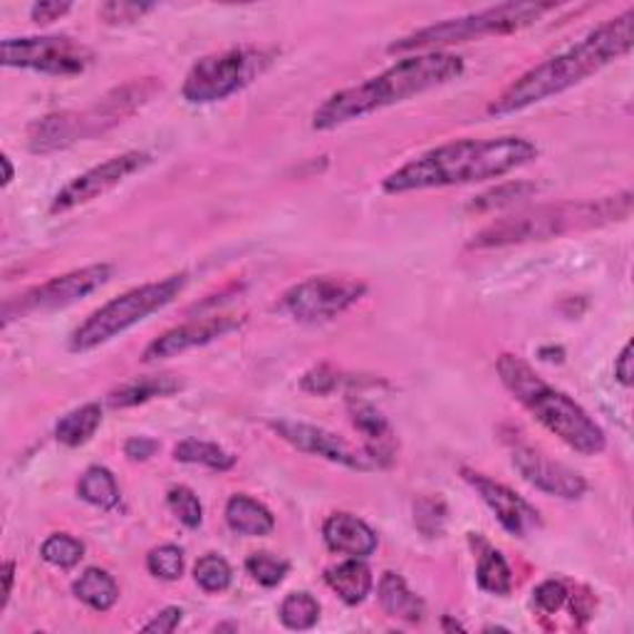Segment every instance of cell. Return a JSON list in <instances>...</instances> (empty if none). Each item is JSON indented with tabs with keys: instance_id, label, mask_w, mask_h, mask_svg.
<instances>
[{
	"instance_id": "obj_33",
	"label": "cell",
	"mask_w": 634,
	"mask_h": 634,
	"mask_svg": "<svg viewBox=\"0 0 634 634\" xmlns=\"http://www.w3.org/2000/svg\"><path fill=\"white\" fill-rule=\"evenodd\" d=\"M245 571H249L255 583H261L263 587H275L285 580L290 563L273 553H253L249 561H245Z\"/></svg>"
},
{
	"instance_id": "obj_4",
	"label": "cell",
	"mask_w": 634,
	"mask_h": 634,
	"mask_svg": "<svg viewBox=\"0 0 634 634\" xmlns=\"http://www.w3.org/2000/svg\"><path fill=\"white\" fill-rule=\"evenodd\" d=\"M496 370L503 386L539 419L547 432H553L577 454H603L607 446L603 426L565 392L541 380L529 362L515 358V354H501Z\"/></svg>"
},
{
	"instance_id": "obj_19",
	"label": "cell",
	"mask_w": 634,
	"mask_h": 634,
	"mask_svg": "<svg viewBox=\"0 0 634 634\" xmlns=\"http://www.w3.org/2000/svg\"><path fill=\"white\" fill-rule=\"evenodd\" d=\"M348 412L352 424L364 436V451L374 459L378 469H386L394 459V432L382 412L374 410L372 404L362 400H350Z\"/></svg>"
},
{
	"instance_id": "obj_42",
	"label": "cell",
	"mask_w": 634,
	"mask_h": 634,
	"mask_svg": "<svg viewBox=\"0 0 634 634\" xmlns=\"http://www.w3.org/2000/svg\"><path fill=\"white\" fill-rule=\"evenodd\" d=\"M72 8V3H36L30 8V18L36 20V23H52V20L62 18L68 10Z\"/></svg>"
},
{
	"instance_id": "obj_14",
	"label": "cell",
	"mask_w": 634,
	"mask_h": 634,
	"mask_svg": "<svg viewBox=\"0 0 634 634\" xmlns=\"http://www.w3.org/2000/svg\"><path fill=\"white\" fill-rule=\"evenodd\" d=\"M271 429L283 439V442L295 446L298 451H303V454H313L325 461H332V464L348 466L354 471L378 469V464H374V459L368 454V451L352 449L345 439L328 432V429L322 426L290 422V419H275V422H271Z\"/></svg>"
},
{
	"instance_id": "obj_28",
	"label": "cell",
	"mask_w": 634,
	"mask_h": 634,
	"mask_svg": "<svg viewBox=\"0 0 634 634\" xmlns=\"http://www.w3.org/2000/svg\"><path fill=\"white\" fill-rule=\"evenodd\" d=\"M479 587L491 595H509L513 590V573L501 551H486L476 567Z\"/></svg>"
},
{
	"instance_id": "obj_8",
	"label": "cell",
	"mask_w": 634,
	"mask_h": 634,
	"mask_svg": "<svg viewBox=\"0 0 634 634\" xmlns=\"http://www.w3.org/2000/svg\"><path fill=\"white\" fill-rule=\"evenodd\" d=\"M187 288V273L169 275L159 283H147L127 290L124 295L110 300L100 310L82 322V325L72 332L70 350L72 352H90L107 342L122 335L129 328L139 325L149 315L159 313L161 308L174 303L181 290Z\"/></svg>"
},
{
	"instance_id": "obj_46",
	"label": "cell",
	"mask_w": 634,
	"mask_h": 634,
	"mask_svg": "<svg viewBox=\"0 0 634 634\" xmlns=\"http://www.w3.org/2000/svg\"><path fill=\"white\" fill-rule=\"evenodd\" d=\"M444 627H446V630H464V627L459 625V622H451V620H446V622H444Z\"/></svg>"
},
{
	"instance_id": "obj_39",
	"label": "cell",
	"mask_w": 634,
	"mask_h": 634,
	"mask_svg": "<svg viewBox=\"0 0 634 634\" xmlns=\"http://www.w3.org/2000/svg\"><path fill=\"white\" fill-rule=\"evenodd\" d=\"M345 380L338 370H332L330 364H320V368L315 370H310L303 380H300V386H303L305 392L310 394H330V392H335L340 382Z\"/></svg>"
},
{
	"instance_id": "obj_16",
	"label": "cell",
	"mask_w": 634,
	"mask_h": 634,
	"mask_svg": "<svg viewBox=\"0 0 634 634\" xmlns=\"http://www.w3.org/2000/svg\"><path fill=\"white\" fill-rule=\"evenodd\" d=\"M513 466L519 474L543 493H551V496L565 499V501H577L585 496L587 481L573 471L571 466L557 464V461L547 459L541 451H535L531 446H515L513 449Z\"/></svg>"
},
{
	"instance_id": "obj_24",
	"label": "cell",
	"mask_w": 634,
	"mask_h": 634,
	"mask_svg": "<svg viewBox=\"0 0 634 634\" xmlns=\"http://www.w3.org/2000/svg\"><path fill=\"white\" fill-rule=\"evenodd\" d=\"M74 597L97 612H107L117 605L120 600V585L117 580L102 571V567H88L72 585Z\"/></svg>"
},
{
	"instance_id": "obj_41",
	"label": "cell",
	"mask_w": 634,
	"mask_h": 634,
	"mask_svg": "<svg viewBox=\"0 0 634 634\" xmlns=\"http://www.w3.org/2000/svg\"><path fill=\"white\" fill-rule=\"evenodd\" d=\"M159 444L154 439H147V436H132L129 442L124 444V456L129 461H147L157 454Z\"/></svg>"
},
{
	"instance_id": "obj_9",
	"label": "cell",
	"mask_w": 634,
	"mask_h": 634,
	"mask_svg": "<svg viewBox=\"0 0 634 634\" xmlns=\"http://www.w3.org/2000/svg\"><path fill=\"white\" fill-rule=\"evenodd\" d=\"M275 58L278 52L273 48H231L207 56L189 70L181 94L191 104L221 102L249 88L271 68Z\"/></svg>"
},
{
	"instance_id": "obj_45",
	"label": "cell",
	"mask_w": 634,
	"mask_h": 634,
	"mask_svg": "<svg viewBox=\"0 0 634 634\" xmlns=\"http://www.w3.org/2000/svg\"><path fill=\"white\" fill-rule=\"evenodd\" d=\"M0 161H3V169H6V179H3V187H8L10 181H13V164H10V157H6V154H3V159H0Z\"/></svg>"
},
{
	"instance_id": "obj_5",
	"label": "cell",
	"mask_w": 634,
	"mask_h": 634,
	"mask_svg": "<svg viewBox=\"0 0 634 634\" xmlns=\"http://www.w3.org/2000/svg\"><path fill=\"white\" fill-rule=\"evenodd\" d=\"M632 213V191L615 193L597 201H565L521 211L515 217L491 223L474 235L471 249H503L513 243L547 241L573 231H590L600 225L625 221Z\"/></svg>"
},
{
	"instance_id": "obj_29",
	"label": "cell",
	"mask_w": 634,
	"mask_h": 634,
	"mask_svg": "<svg viewBox=\"0 0 634 634\" xmlns=\"http://www.w3.org/2000/svg\"><path fill=\"white\" fill-rule=\"evenodd\" d=\"M278 615L288 630H313L320 620V603L310 593H290L281 603Z\"/></svg>"
},
{
	"instance_id": "obj_40",
	"label": "cell",
	"mask_w": 634,
	"mask_h": 634,
	"mask_svg": "<svg viewBox=\"0 0 634 634\" xmlns=\"http://www.w3.org/2000/svg\"><path fill=\"white\" fill-rule=\"evenodd\" d=\"M181 617H184V610H181V607H167V610H161L152 622H147L142 630L144 632L169 634V632H174L181 625Z\"/></svg>"
},
{
	"instance_id": "obj_20",
	"label": "cell",
	"mask_w": 634,
	"mask_h": 634,
	"mask_svg": "<svg viewBox=\"0 0 634 634\" xmlns=\"http://www.w3.org/2000/svg\"><path fill=\"white\" fill-rule=\"evenodd\" d=\"M225 523L233 533L251 535V539H263L275 531L273 513L245 493H235L225 503Z\"/></svg>"
},
{
	"instance_id": "obj_18",
	"label": "cell",
	"mask_w": 634,
	"mask_h": 634,
	"mask_svg": "<svg viewBox=\"0 0 634 634\" xmlns=\"http://www.w3.org/2000/svg\"><path fill=\"white\" fill-rule=\"evenodd\" d=\"M322 541L332 553L350 555V557H370L378 551V533L358 515L350 513H332L322 525Z\"/></svg>"
},
{
	"instance_id": "obj_12",
	"label": "cell",
	"mask_w": 634,
	"mask_h": 634,
	"mask_svg": "<svg viewBox=\"0 0 634 634\" xmlns=\"http://www.w3.org/2000/svg\"><path fill=\"white\" fill-rule=\"evenodd\" d=\"M368 293V285L345 275H315L288 288L281 310L298 322H325L345 313Z\"/></svg>"
},
{
	"instance_id": "obj_38",
	"label": "cell",
	"mask_w": 634,
	"mask_h": 634,
	"mask_svg": "<svg viewBox=\"0 0 634 634\" xmlns=\"http://www.w3.org/2000/svg\"><path fill=\"white\" fill-rule=\"evenodd\" d=\"M567 597H571V593H567L565 583H561V580H545V583L535 587L533 603L541 612H545V615H553V612H557L567 603Z\"/></svg>"
},
{
	"instance_id": "obj_44",
	"label": "cell",
	"mask_w": 634,
	"mask_h": 634,
	"mask_svg": "<svg viewBox=\"0 0 634 634\" xmlns=\"http://www.w3.org/2000/svg\"><path fill=\"white\" fill-rule=\"evenodd\" d=\"M3 600H0V607L6 610L8 605V600H10V593H13V580H16V563L13 561H6L3 563Z\"/></svg>"
},
{
	"instance_id": "obj_23",
	"label": "cell",
	"mask_w": 634,
	"mask_h": 634,
	"mask_svg": "<svg viewBox=\"0 0 634 634\" xmlns=\"http://www.w3.org/2000/svg\"><path fill=\"white\" fill-rule=\"evenodd\" d=\"M380 605L390 617L404 622H422L424 617V600L416 597L406 587L404 577L396 573H384L380 580Z\"/></svg>"
},
{
	"instance_id": "obj_13",
	"label": "cell",
	"mask_w": 634,
	"mask_h": 634,
	"mask_svg": "<svg viewBox=\"0 0 634 634\" xmlns=\"http://www.w3.org/2000/svg\"><path fill=\"white\" fill-rule=\"evenodd\" d=\"M152 157L147 152H124L120 157H112L102 161V164L92 167L84 174L74 177L68 187H62L58 191V197L50 203V213H68L78 207H84L94 199L104 197L107 191H112L114 187H120L124 179H129L134 171L144 169Z\"/></svg>"
},
{
	"instance_id": "obj_2",
	"label": "cell",
	"mask_w": 634,
	"mask_h": 634,
	"mask_svg": "<svg viewBox=\"0 0 634 634\" xmlns=\"http://www.w3.org/2000/svg\"><path fill=\"white\" fill-rule=\"evenodd\" d=\"M539 157V147L523 137L496 139H459L429 149L382 181L386 193H410L476 184L506 177Z\"/></svg>"
},
{
	"instance_id": "obj_36",
	"label": "cell",
	"mask_w": 634,
	"mask_h": 634,
	"mask_svg": "<svg viewBox=\"0 0 634 634\" xmlns=\"http://www.w3.org/2000/svg\"><path fill=\"white\" fill-rule=\"evenodd\" d=\"M414 523L426 539L442 535L446 523V506L439 499H422L414 509Z\"/></svg>"
},
{
	"instance_id": "obj_6",
	"label": "cell",
	"mask_w": 634,
	"mask_h": 634,
	"mask_svg": "<svg viewBox=\"0 0 634 634\" xmlns=\"http://www.w3.org/2000/svg\"><path fill=\"white\" fill-rule=\"evenodd\" d=\"M161 90L157 80H139L122 84V88L104 94L90 110L82 112H58L32 122L28 129V147L32 154H52L68 149L74 142L90 139L120 124L124 117L134 114Z\"/></svg>"
},
{
	"instance_id": "obj_25",
	"label": "cell",
	"mask_w": 634,
	"mask_h": 634,
	"mask_svg": "<svg viewBox=\"0 0 634 634\" xmlns=\"http://www.w3.org/2000/svg\"><path fill=\"white\" fill-rule=\"evenodd\" d=\"M102 424V406L100 404H82L80 410L64 414L56 426V439L64 446H82L94 436Z\"/></svg>"
},
{
	"instance_id": "obj_32",
	"label": "cell",
	"mask_w": 634,
	"mask_h": 634,
	"mask_svg": "<svg viewBox=\"0 0 634 634\" xmlns=\"http://www.w3.org/2000/svg\"><path fill=\"white\" fill-rule=\"evenodd\" d=\"M193 577H197L199 587L207 590V593H223V590H229L233 573L231 565L225 563L221 555L207 553L203 557H199L197 567H193Z\"/></svg>"
},
{
	"instance_id": "obj_7",
	"label": "cell",
	"mask_w": 634,
	"mask_h": 634,
	"mask_svg": "<svg viewBox=\"0 0 634 634\" xmlns=\"http://www.w3.org/2000/svg\"><path fill=\"white\" fill-rule=\"evenodd\" d=\"M553 8V3H501L479 10V13L451 18L444 20V23L414 30L410 36L394 40L390 52H439L449 46H461V42L491 36H509V32H519L539 23Z\"/></svg>"
},
{
	"instance_id": "obj_37",
	"label": "cell",
	"mask_w": 634,
	"mask_h": 634,
	"mask_svg": "<svg viewBox=\"0 0 634 634\" xmlns=\"http://www.w3.org/2000/svg\"><path fill=\"white\" fill-rule=\"evenodd\" d=\"M149 10H154V6L149 3H124V0H112V3H104L100 8V18L107 26H124L134 23L142 16H147Z\"/></svg>"
},
{
	"instance_id": "obj_43",
	"label": "cell",
	"mask_w": 634,
	"mask_h": 634,
	"mask_svg": "<svg viewBox=\"0 0 634 634\" xmlns=\"http://www.w3.org/2000/svg\"><path fill=\"white\" fill-rule=\"evenodd\" d=\"M615 378L625 384L632 386V378H634V370H632V345H625V350L620 352V358L615 362Z\"/></svg>"
},
{
	"instance_id": "obj_15",
	"label": "cell",
	"mask_w": 634,
	"mask_h": 634,
	"mask_svg": "<svg viewBox=\"0 0 634 634\" xmlns=\"http://www.w3.org/2000/svg\"><path fill=\"white\" fill-rule=\"evenodd\" d=\"M461 474H464V479L476 489L483 503L496 513V519L503 529L515 535V539H529L533 531L541 529V513L535 511L529 501L521 499L519 493H513L509 486H503L499 481L479 474V471L464 469Z\"/></svg>"
},
{
	"instance_id": "obj_17",
	"label": "cell",
	"mask_w": 634,
	"mask_h": 634,
	"mask_svg": "<svg viewBox=\"0 0 634 634\" xmlns=\"http://www.w3.org/2000/svg\"><path fill=\"white\" fill-rule=\"evenodd\" d=\"M241 318L233 315H217V318H207L201 322H189V325H181L164 332V335L157 338L152 345H149L142 354L144 362H159V360H169L177 358V354L193 350V348H203L209 342L219 340L223 335H229L231 330L241 328Z\"/></svg>"
},
{
	"instance_id": "obj_30",
	"label": "cell",
	"mask_w": 634,
	"mask_h": 634,
	"mask_svg": "<svg viewBox=\"0 0 634 634\" xmlns=\"http://www.w3.org/2000/svg\"><path fill=\"white\" fill-rule=\"evenodd\" d=\"M539 191L535 184H525V181H511V184H503L496 187L493 191L481 193L476 197V201L471 203V211H496V209H506V207H515V203L523 201V199H531L533 193Z\"/></svg>"
},
{
	"instance_id": "obj_27",
	"label": "cell",
	"mask_w": 634,
	"mask_h": 634,
	"mask_svg": "<svg viewBox=\"0 0 634 634\" xmlns=\"http://www.w3.org/2000/svg\"><path fill=\"white\" fill-rule=\"evenodd\" d=\"M174 459L181 464H199L213 471H229L235 464V456L223 451L219 444L199 442V439H187V442L177 444Z\"/></svg>"
},
{
	"instance_id": "obj_26",
	"label": "cell",
	"mask_w": 634,
	"mask_h": 634,
	"mask_svg": "<svg viewBox=\"0 0 634 634\" xmlns=\"http://www.w3.org/2000/svg\"><path fill=\"white\" fill-rule=\"evenodd\" d=\"M78 493L84 503L104 511L114 509L120 503V486H117L112 471L104 466H90L84 471L78 483Z\"/></svg>"
},
{
	"instance_id": "obj_10",
	"label": "cell",
	"mask_w": 634,
	"mask_h": 634,
	"mask_svg": "<svg viewBox=\"0 0 634 634\" xmlns=\"http://www.w3.org/2000/svg\"><path fill=\"white\" fill-rule=\"evenodd\" d=\"M114 268L110 263H97L80 268V271L64 273L36 288L26 290L16 298H8L3 303V325H10V320L28 318L32 313H50V310H62L78 303V300L92 295L110 281Z\"/></svg>"
},
{
	"instance_id": "obj_35",
	"label": "cell",
	"mask_w": 634,
	"mask_h": 634,
	"mask_svg": "<svg viewBox=\"0 0 634 634\" xmlns=\"http://www.w3.org/2000/svg\"><path fill=\"white\" fill-rule=\"evenodd\" d=\"M167 503H169L171 513H174L177 519L187 525V529H199L203 521V509H201L199 496L191 489L187 486L169 489Z\"/></svg>"
},
{
	"instance_id": "obj_11",
	"label": "cell",
	"mask_w": 634,
	"mask_h": 634,
	"mask_svg": "<svg viewBox=\"0 0 634 634\" xmlns=\"http://www.w3.org/2000/svg\"><path fill=\"white\" fill-rule=\"evenodd\" d=\"M0 62L6 68H23L68 78V74H80L90 68L92 50L68 36L8 38L0 46Z\"/></svg>"
},
{
	"instance_id": "obj_3",
	"label": "cell",
	"mask_w": 634,
	"mask_h": 634,
	"mask_svg": "<svg viewBox=\"0 0 634 634\" xmlns=\"http://www.w3.org/2000/svg\"><path fill=\"white\" fill-rule=\"evenodd\" d=\"M461 74H464V60L454 52L439 50L410 56L392 64L390 70L380 72L378 78L330 94L313 114V129L330 132V129L362 120V117L384 110V107L404 102L426 90L442 88L451 80H459Z\"/></svg>"
},
{
	"instance_id": "obj_1",
	"label": "cell",
	"mask_w": 634,
	"mask_h": 634,
	"mask_svg": "<svg viewBox=\"0 0 634 634\" xmlns=\"http://www.w3.org/2000/svg\"><path fill=\"white\" fill-rule=\"evenodd\" d=\"M634 42V10L607 20L575 46L555 52L553 58L535 64L525 74H521L509 90H503L496 100L489 104L491 117H506L513 112H523L529 107L551 100L565 90L575 88L595 72L607 68L610 62L625 58Z\"/></svg>"
},
{
	"instance_id": "obj_21",
	"label": "cell",
	"mask_w": 634,
	"mask_h": 634,
	"mask_svg": "<svg viewBox=\"0 0 634 634\" xmlns=\"http://www.w3.org/2000/svg\"><path fill=\"white\" fill-rule=\"evenodd\" d=\"M179 390L181 382L174 374H149V378H137L117 386V390H112L110 396H107V404H110L112 410H129V406L152 402L157 396L161 400V396L177 394Z\"/></svg>"
},
{
	"instance_id": "obj_34",
	"label": "cell",
	"mask_w": 634,
	"mask_h": 634,
	"mask_svg": "<svg viewBox=\"0 0 634 634\" xmlns=\"http://www.w3.org/2000/svg\"><path fill=\"white\" fill-rule=\"evenodd\" d=\"M147 567L159 580H179L184 573V551L179 545H159L147 555Z\"/></svg>"
},
{
	"instance_id": "obj_31",
	"label": "cell",
	"mask_w": 634,
	"mask_h": 634,
	"mask_svg": "<svg viewBox=\"0 0 634 634\" xmlns=\"http://www.w3.org/2000/svg\"><path fill=\"white\" fill-rule=\"evenodd\" d=\"M40 555L46 563L62 567V571H70V567L78 565L84 557V545L68 533H56L40 545Z\"/></svg>"
},
{
	"instance_id": "obj_22",
	"label": "cell",
	"mask_w": 634,
	"mask_h": 634,
	"mask_svg": "<svg viewBox=\"0 0 634 634\" xmlns=\"http://www.w3.org/2000/svg\"><path fill=\"white\" fill-rule=\"evenodd\" d=\"M325 583L335 590L342 603L360 605L372 593V571L362 557H350V561L332 565L325 571Z\"/></svg>"
}]
</instances>
